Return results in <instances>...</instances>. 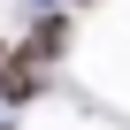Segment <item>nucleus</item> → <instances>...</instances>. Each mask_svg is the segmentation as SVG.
Listing matches in <instances>:
<instances>
[{
	"instance_id": "f257e3e1",
	"label": "nucleus",
	"mask_w": 130,
	"mask_h": 130,
	"mask_svg": "<svg viewBox=\"0 0 130 130\" xmlns=\"http://www.w3.org/2000/svg\"><path fill=\"white\" fill-rule=\"evenodd\" d=\"M38 61L31 54H8V69H0V100H8V107H23V100H38Z\"/></svg>"
},
{
	"instance_id": "7ed1b4c3",
	"label": "nucleus",
	"mask_w": 130,
	"mask_h": 130,
	"mask_svg": "<svg viewBox=\"0 0 130 130\" xmlns=\"http://www.w3.org/2000/svg\"><path fill=\"white\" fill-rule=\"evenodd\" d=\"M0 69H8V46H0Z\"/></svg>"
},
{
	"instance_id": "f03ea898",
	"label": "nucleus",
	"mask_w": 130,
	"mask_h": 130,
	"mask_svg": "<svg viewBox=\"0 0 130 130\" xmlns=\"http://www.w3.org/2000/svg\"><path fill=\"white\" fill-rule=\"evenodd\" d=\"M23 54H31V61H54V54H69V15H38Z\"/></svg>"
}]
</instances>
